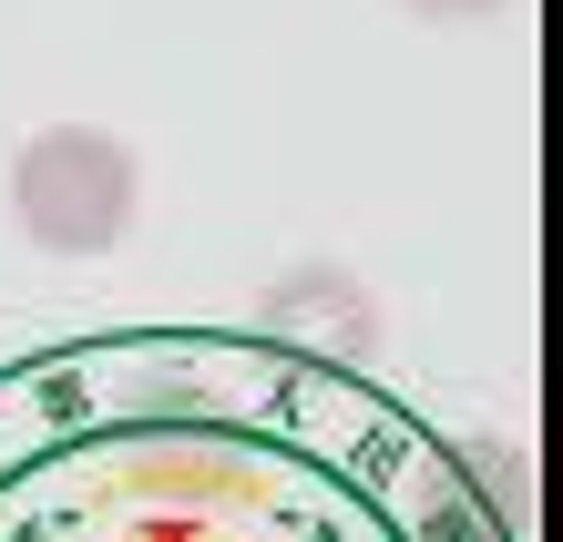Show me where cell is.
Instances as JSON below:
<instances>
[{
  "label": "cell",
  "instance_id": "7a4b0ae2",
  "mask_svg": "<svg viewBox=\"0 0 563 542\" xmlns=\"http://www.w3.org/2000/svg\"><path fill=\"white\" fill-rule=\"evenodd\" d=\"M400 11H420V21H492V11H512V0H400Z\"/></svg>",
  "mask_w": 563,
  "mask_h": 542
},
{
  "label": "cell",
  "instance_id": "6da1fadb",
  "mask_svg": "<svg viewBox=\"0 0 563 542\" xmlns=\"http://www.w3.org/2000/svg\"><path fill=\"white\" fill-rule=\"evenodd\" d=\"M134 195H144V175H134V144H123V133L42 123L11 154V225L42 256H103V246H123Z\"/></svg>",
  "mask_w": 563,
  "mask_h": 542
}]
</instances>
